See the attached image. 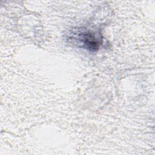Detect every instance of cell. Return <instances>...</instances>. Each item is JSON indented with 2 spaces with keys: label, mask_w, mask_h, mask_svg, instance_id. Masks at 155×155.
I'll return each mask as SVG.
<instances>
[{
  "label": "cell",
  "mask_w": 155,
  "mask_h": 155,
  "mask_svg": "<svg viewBox=\"0 0 155 155\" xmlns=\"http://www.w3.org/2000/svg\"><path fill=\"white\" fill-rule=\"evenodd\" d=\"M78 39L84 47L91 51L97 50L101 44V39L96 36V33L90 31L79 33Z\"/></svg>",
  "instance_id": "1"
}]
</instances>
